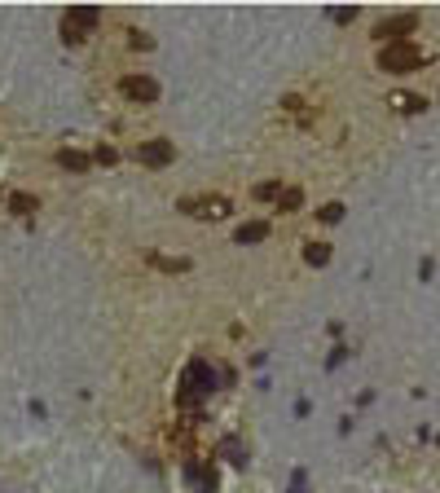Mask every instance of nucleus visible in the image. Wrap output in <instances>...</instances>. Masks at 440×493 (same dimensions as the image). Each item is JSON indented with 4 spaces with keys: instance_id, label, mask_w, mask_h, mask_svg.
Segmentation results:
<instances>
[{
    "instance_id": "obj_4",
    "label": "nucleus",
    "mask_w": 440,
    "mask_h": 493,
    "mask_svg": "<svg viewBox=\"0 0 440 493\" xmlns=\"http://www.w3.org/2000/svg\"><path fill=\"white\" fill-rule=\"evenodd\" d=\"M414 27H419V14H392V18H383L379 27H374V40L383 44H401L414 36Z\"/></svg>"
},
{
    "instance_id": "obj_8",
    "label": "nucleus",
    "mask_w": 440,
    "mask_h": 493,
    "mask_svg": "<svg viewBox=\"0 0 440 493\" xmlns=\"http://www.w3.org/2000/svg\"><path fill=\"white\" fill-rule=\"evenodd\" d=\"M234 238H238L242 247H247V243H265V238H269V220H247V225H238Z\"/></svg>"
},
{
    "instance_id": "obj_3",
    "label": "nucleus",
    "mask_w": 440,
    "mask_h": 493,
    "mask_svg": "<svg viewBox=\"0 0 440 493\" xmlns=\"http://www.w3.org/2000/svg\"><path fill=\"white\" fill-rule=\"evenodd\" d=\"M176 212L194 216V220H220V216H229V198H220V194H190V198L176 203Z\"/></svg>"
},
{
    "instance_id": "obj_2",
    "label": "nucleus",
    "mask_w": 440,
    "mask_h": 493,
    "mask_svg": "<svg viewBox=\"0 0 440 493\" xmlns=\"http://www.w3.org/2000/svg\"><path fill=\"white\" fill-rule=\"evenodd\" d=\"M97 22H101V9H97V5H71L66 18H62V40H66V44H84Z\"/></svg>"
},
{
    "instance_id": "obj_7",
    "label": "nucleus",
    "mask_w": 440,
    "mask_h": 493,
    "mask_svg": "<svg viewBox=\"0 0 440 493\" xmlns=\"http://www.w3.org/2000/svg\"><path fill=\"white\" fill-rule=\"evenodd\" d=\"M119 88H123V97H133V101H154V97H159V84H154L150 75H123Z\"/></svg>"
},
{
    "instance_id": "obj_18",
    "label": "nucleus",
    "mask_w": 440,
    "mask_h": 493,
    "mask_svg": "<svg viewBox=\"0 0 440 493\" xmlns=\"http://www.w3.org/2000/svg\"><path fill=\"white\" fill-rule=\"evenodd\" d=\"M115 159H119V154L111 146H97V163H115Z\"/></svg>"
},
{
    "instance_id": "obj_9",
    "label": "nucleus",
    "mask_w": 440,
    "mask_h": 493,
    "mask_svg": "<svg viewBox=\"0 0 440 493\" xmlns=\"http://www.w3.org/2000/svg\"><path fill=\"white\" fill-rule=\"evenodd\" d=\"M36 207H40L36 194H22V190L9 194V212H14V216H36Z\"/></svg>"
},
{
    "instance_id": "obj_1",
    "label": "nucleus",
    "mask_w": 440,
    "mask_h": 493,
    "mask_svg": "<svg viewBox=\"0 0 440 493\" xmlns=\"http://www.w3.org/2000/svg\"><path fill=\"white\" fill-rule=\"evenodd\" d=\"M379 66L387 75H409L414 66H423V49L414 40H401V44H383L379 49Z\"/></svg>"
},
{
    "instance_id": "obj_16",
    "label": "nucleus",
    "mask_w": 440,
    "mask_h": 493,
    "mask_svg": "<svg viewBox=\"0 0 440 493\" xmlns=\"http://www.w3.org/2000/svg\"><path fill=\"white\" fill-rule=\"evenodd\" d=\"M392 101H396V106H409V111H423V97H409V93H396Z\"/></svg>"
},
{
    "instance_id": "obj_5",
    "label": "nucleus",
    "mask_w": 440,
    "mask_h": 493,
    "mask_svg": "<svg viewBox=\"0 0 440 493\" xmlns=\"http://www.w3.org/2000/svg\"><path fill=\"white\" fill-rule=\"evenodd\" d=\"M137 159H141L145 168H168V163L176 159V146H172V141H163V137H154V141L137 146Z\"/></svg>"
},
{
    "instance_id": "obj_14",
    "label": "nucleus",
    "mask_w": 440,
    "mask_h": 493,
    "mask_svg": "<svg viewBox=\"0 0 440 493\" xmlns=\"http://www.w3.org/2000/svg\"><path fill=\"white\" fill-rule=\"evenodd\" d=\"M304 260H308V265H326V260H330V247H326V243H308V247H304Z\"/></svg>"
},
{
    "instance_id": "obj_12",
    "label": "nucleus",
    "mask_w": 440,
    "mask_h": 493,
    "mask_svg": "<svg viewBox=\"0 0 440 493\" xmlns=\"http://www.w3.org/2000/svg\"><path fill=\"white\" fill-rule=\"evenodd\" d=\"M58 163H62V168H75V172H84L93 159H88V154H80V150H62V154H58Z\"/></svg>"
},
{
    "instance_id": "obj_6",
    "label": "nucleus",
    "mask_w": 440,
    "mask_h": 493,
    "mask_svg": "<svg viewBox=\"0 0 440 493\" xmlns=\"http://www.w3.org/2000/svg\"><path fill=\"white\" fill-rule=\"evenodd\" d=\"M212 370H207V361H194V366L185 370V379H180V397H185V401H194V397H203L198 392V387H207V392H212Z\"/></svg>"
},
{
    "instance_id": "obj_17",
    "label": "nucleus",
    "mask_w": 440,
    "mask_h": 493,
    "mask_svg": "<svg viewBox=\"0 0 440 493\" xmlns=\"http://www.w3.org/2000/svg\"><path fill=\"white\" fill-rule=\"evenodd\" d=\"M229 458H234V462H247V454H242V445H238V440H225V445H220Z\"/></svg>"
},
{
    "instance_id": "obj_13",
    "label": "nucleus",
    "mask_w": 440,
    "mask_h": 493,
    "mask_svg": "<svg viewBox=\"0 0 440 493\" xmlns=\"http://www.w3.org/2000/svg\"><path fill=\"white\" fill-rule=\"evenodd\" d=\"M317 220H322V225H339V220H344V203H326V207H317Z\"/></svg>"
},
{
    "instance_id": "obj_15",
    "label": "nucleus",
    "mask_w": 440,
    "mask_h": 493,
    "mask_svg": "<svg viewBox=\"0 0 440 493\" xmlns=\"http://www.w3.org/2000/svg\"><path fill=\"white\" fill-rule=\"evenodd\" d=\"M255 198H282V185L277 181H265V185H255Z\"/></svg>"
},
{
    "instance_id": "obj_10",
    "label": "nucleus",
    "mask_w": 440,
    "mask_h": 493,
    "mask_svg": "<svg viewBox=\"0 0 440 493\" xmlns=\"http://www.w3.org/2000/svg\"><path fill=\"white\" fill-rule=\"evenodd\" d=\"M145 260L154 269H163V273H185L190 269V260H168V255H159V251H145Z\"/></svg>"
},
{
    "instance_id": "obj_11",
    "label": "nucleus",
    "mask_w": 440,
    "mask_h": 493,
    "mask_svg": "<svg viewBox=\"0 0 440 493\" xmlns=\"http://www.w3.org/2000/svg\"><path fill=\"white\" fill-rule=\"evenodd\" d=\"M277 207H282V212H300V207H304V190H300V185H291V190H282V198H277Z\"/></svg>"
}]
</instances>
